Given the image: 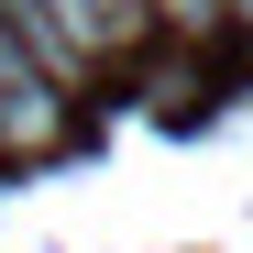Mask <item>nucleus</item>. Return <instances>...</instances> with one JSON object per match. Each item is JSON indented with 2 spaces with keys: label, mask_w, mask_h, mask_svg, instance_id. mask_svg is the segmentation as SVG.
<instances>
[{
  "label": "nucleus",
  "mask_w": 253,
  "mask_h": 253,
  "mask_svg": "<svg viewBox=\"0 0 253 253\" xmlns=\"http://www.w3.org/2000/svg\"><path fill=\"white\" fill-rule=\"evenodd\" d=\"M220 33H253V0H220Z\"/></svg>",
  "instance_id": "nucleus-2"
},
{
  "label": "nucleus",
  "mask_w": 253,
  "mask_h": 253,
  "mask_svg": "<svg viewBox=\"0 0 253 253\" xmlns=\"http://www.w3.org/2000/svg\"><path fill=\"white\" fill-rule=\"evenodd\" d=\"M154 33H176V44H220V0H143Z\"/></svg>",
  "instance_id": "nucleus-1"
}]
</instances>
